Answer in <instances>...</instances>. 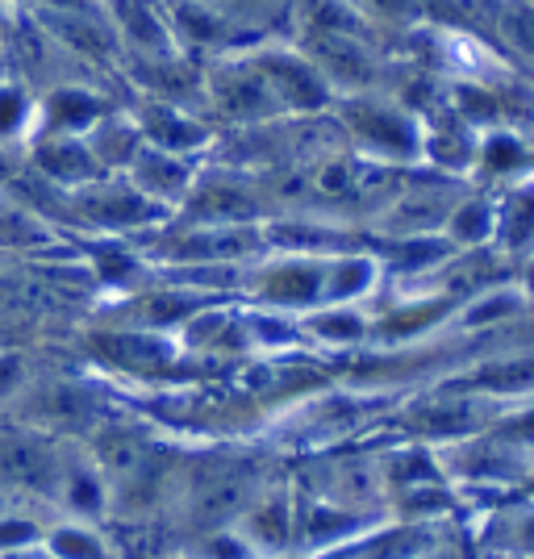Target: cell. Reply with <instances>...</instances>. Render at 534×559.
<instances>
[{
    "instance_id": "cell-1",
    "label": "cell",
    "mask_w": 534,
    "mask_h": 559,
    "mask_svg": "<svg viewBox=\"0 0 534 559\" xmlns=\"http://www.w3.org/2000/svg\"><path fill=\"white\" fill-rule=\"evenodd\" d=\"M330 114L355 155L389 167L422 164V117L393 93L339 96Z\"/></svg>"
},
{
    "instance_id": "cell-2",
    "label": "cell",
    "mask_w": 534,
    "mask_h": 559,
    "mask_svg": "<svg viewBox=\"0 0 534 559\" xmlns=\"http://www.w3.org/2000/svg\"><path fill=\"white\" fill-rule=\"evenodd\" d=\"M293 43L313 59L334 96L384 93V47L372 29H297Z\"/></svg>"
},
{
    "instance_id": "cell-3",
    "label": "cell",
    "mask_w": 534,
    "mask_h": 559,
    "mask_svg": "<svg viewBox=\"0 0 534 559\" xmlns=\"http://www.w3.org/2000/svg\"><path fill=\"white\" fill-rule=\"evenodd\" d=\"M247 55L284 117H325L334 109V100H339L334 88L325 84V75L313 68V59L293 38H263L256 47H247Z\"/></svg>"
},
{
    "instance_id": "cell-4",
    "label": "cell",
    "mask_w": 534,
    "mask_h": 559,
    "mask_svg": "<svg viewBox=\"0 0 534 559\" xmlns=\"http://www.w3.org/2000/svg\"><path fill=\"white\" fill-rule=\"evenodd\" d=\"M180 217L188 226H256L268 222V192L263 180L234 164L201 167L188 188Z\"/></svg>"
},
{
    "instance_id": "cell-5",
    "label": "cell",
    "mask_w": 534,
    "mask_h": 559,
    "mask_svg": "<svg viewBox=\"0 0 534 559\" xmlns=\"http://www.w3.org/2000/svg\"><path fill=\"white\" fill-rule=\"evenodd\" d=\"M205 117L210 121H226L234 130H251V126H268L280 121V109L259 68L251 63L247 50H234L205 63Z\"/></svg>"
},
{
    "instance_id": "cell-6",
    "label": "cell",
    "mask_w": 534,
    "mask_h": 559,
    "mask_svg": "<svg viewBox=\"0 0 534 559\" xmlns=\"http://www.w3.org/2000/svg\"><path fill=\"white\" fill-rule=\"evenodd\" d=\"M63 210L75 213V222H84L88 230L100 234H142L167 217V210L155 205L151 197H142L126 176H100L88 188L68 192Z\"/></svg>"
},
{
    "instance_id": "cell-7",
    "label": "cell",
    "mask_w": 534,
    "mask_h": 559,
    "mask_svg": "<svg viewBox=\"0 0 534 559\" xmlns=\"http://www.w3.org/2000/svg\"><path fill=\"white\" fill-rule=\"evenodd\" d=\"M325 263L330 255H297V251H276L263 267L251 272V297L268 305L272 313H309L325 305Z\"/></svg>"
},
{
    "instance_id": "cell-8",
    "label": "cell",
    "mask_w": 534,
    "mask_h": 559,
    "mask_svg": "<svg viewBox=\"0 0 534 559\" xmlns=\"http://www.w3.org/2000/svg\"><path fill=\"white\" fill-rule=\"evenodd\" d=\"M117 100L84 80H55L38 96V121L34 139H84L105 114H114Z\"/></svg>"
},
{
    "instance_id": "cell-9",
    "label": "cell",
    "mask_w": 534,
    "mask_h": 559,
    "mask_svg": "<svg viewBox=\"0 0 534 559\" xmlns=\"http://www.w3.org/2000/svg\"><path fill=\"white\" fill-rule=\"evenodd\" d=\"M480 134L451 100H439L435 109L422 114V164L439 167L442 176H467L476 171Z\"/></svg>"
},
{
    "instance_id": "cell-10",
    "label": "cell",
    "mask_w": 534,
    "mask_h": 559,
    "mask_svg": "<svg viewBox=\"0 0 534 559\" xmlns=\"http://www.w3.org/2000/svg\"><path fill=\"white\" fill-rule=\"evenodd\" d=\"M105 17L114 25L117 43H121V63L126 59H171L185 55L176 47V34L167 25L163 0H100Z\"/></svg>"
},
{
    "instance_id": "cell-11",
    "label": "cell",
    "mask_w": 534,
    "mask_h": 559,
    "mask_svg": "<svg viewBox=\"0 0 534 559\" xmlns=\"http://www.w3.org/2000/svg\"><path fill=\"white\" fill-rule=\"evenodd\" d=\"M130 114H134L142 139L151 142V146L176 151V155H192V159H201V151L213 146V121L201 109L139 96V105H130Z\"/></svg>"
},
{
    "instance_id": "cell-12",
    "label": "cell",
    "mask_w": 534,
    "mask_h": 559,
    "mask_svg": "<svg viewBox=\"0 0 534 559\" xmlns=\"http://www.w3.org/2000/svg\"><path fill=\"white\" fill-rule=\"evenodd\" d=\"M63 460H68V447L50 443L47 435H29V430L0 435V485L59 492Z\"/></svg>"
},
{
    "instance_id": "cell-13",
    "label": "cell",
    "mask_w": 534,
    "mask_h": 559,
    "mask_svg": "<svg viewBox=\"0 0 534 559\" xmlns=\"http://www.w3.org/2000/svg\"><path fill=\"white\" fill-rule=\"evenodd\" d=\"M201 171V159L192 155H176V151H163V146H151L142 142V151L134 155V164L126 167L121 176L139 188L142 197H151L163 210H180L188 197V188Z\"/></svg>"
},
{
    "instance_id": "cell-14",
    "label": "cell",
    "mask_w": 534,
    "mask_h": 559,
    "mask_svg": "<svg viewBox=\"0 0 534 559\" xmlns=\"http://www.w3.org/2000/svg\"><path fill=\"white\" fill-rule=\"evenodd\" d=\"M25 159H29L34 176H43L59 192H80V188H88L93 180L105 176L88 139H29Z\"/></svg>"
},
{
    "instance_id": "cell-15",
    "label": "cell",
    "mask_w": 534,
    "mask_h": 559,
    "mask_svg": "<svg viewBox=\"0 0 534 559\" xmlns=\"http://www.w3.org/2000/svg\"><path fill=\"white\" fill-rule=\"evenodd\" d=\"M192 501L213 518H234L251 506V472L234 460H213L205 472H197Z\"/></svg>"
},
{
    "instance_id": "cell-16",
    "label": "cell",
    "mask_w": 534,
    "mask_h": 559,
    "mask_svg": "<svg viewBox=\"0 0 534 559\" xmlns=\"http://www.w3.org/2000/svg\"><path fill=\"white\" fill-rule=\"evenodd\" d=\"M84 139H88V146H93L96 164H100L105 176H121L126 167L134 164V155L142 151V142H146L139 130V121H134V114H130L126 105H117L114 114L100 117Z\"/></svg>"
},
{
    "instance_id": "cell-17",
    "label": "cell",
    "mask_w": 534,
    "mask_h": 559,
    "mask_svg": "<svg viewBox=\"0 0 534 559\" xmlns=\"http://www.w3.org/2000/svg\"><path fill=\"white\" fill-rule=\"evenodd\" d=\"M493 242L510 255H531L534 251V176L513 180L497 197V234Z\"/></svg>"
},
{
    "instance_id": "cell-18",
    "label": "cell",
    "mask_w": 534,
    "mask_h": 559,
    "mask_svg": "<svg viewBox=\"0 0 534 559\" xmlns=\"http://www.w3.org/2000/svg\"><path fill=\"white\" fill-rule=\"evenodd\" d=\"M380 280V259L364 251H339L325 263V305L364 301Z\"/></svg>"
},
{
    "instance_id": "cell-19",
    "label": "cell",
    "mask_w": 534,
    "mask_h": 559,
    "mask_svg": "<svg viewBox=\"0 0 534 559\" xmlns=\"http://www.w3.org/2000/svg\"><path fill=\"white\" fill-rule=\"evenodd\" d=\"M59 234L38 210H29L13 192H0V251H43Z\"/></svg>"
},
{
    "instance_id": "cell-20",
    "label": "cell",
    "mask_w": 534,
    "mask_h": 559,
    "mask_svg": "<svg viewBox=\"0 0 534 559\" xmlns=\"http://www.w3.org/2000/svg\"><path fill=\"white\" fill-rule=\"evenodd\" d=\"M34 121H38V93L17 75H0V146L9 151L29 146Z\"/></svg>"
},
{
    "instance_id": "cell-21",
    "label": "cell",
    "mask_w": 534,
    "mask_h": 559,
    "mask_svg": "<svg viewBox=\"0 0 534 559\" xmlns=\"http://www.w3.org/2000/svg\"><path fill=\"white\" fill-rule=\"evenodd\" d=\"M493 43L534 68V0H493Z\"/></svg>"
},
{
    "instance_id": "cell-22",
    "label": "cell",
    "mask_w": 534,
    "mask_h": 559,
    "mask_svg": "<svg viewBox=\"0 0 534 559\" xmlns=\"http://www.w3.org/2000/svg\"><path fill=\"white\" fill-rule=\"evenodd\" d=\"M442 234L455 242V247H480V242H493L497 234V197H460L455 210L447 217Z\"/></svg>"
},
{
    "instance_id": "cell-23",
    "label": "cell",
    "mask_w": 534,
    "mask_h": 559,
    "mask_svg": "<svg viewBox=\"0 0 534 559\" xmlns=\"http://www.w3.org/2000/svg\"><path fill=\"white\" fill-rule=\"evenodd\" d=\"M368 318L355 309V305H322V309H309L301 322V334H313L322 343L334 347H351L359 338H368Z\"/></svg>"
},
{
    "instance_id": "cell-24",
    "label": "cell",
    "mask_w": 534,
    "mask_h": 559,
    "mask_svg": "<svg viewBox=\"0 0 534 559\" xmlns=\"http://www.w3.org/2000/svg\"><path fill=\"white\" fill-rule=\"evenodd\" d=\"M531 159V146L522 139V130H485L480 134V155H476V171L510 180Z\"/></svg>"
},
{
    "instance_id": "cell-25",
    "label": "cell",
    "mask_w": 534,
    "mask_h": 559,
    "mask_svg": "<svg viewBox=\"0 0 534 559\" xmlns=\"http://www.w3.org/2000/svg\"><path fill=\"white\" fill-rule=\"evenodd\" d=\"M50 559H109L105 543L84 526H63L50 535Z\"/></svg>"
},
{
    "instance_id": "cell-26",
    "label": "cell",
    "mask_w": 534,
    "mask_h": 559,
    "mask_svg": "<svg viewBox=\"0 0 534 559\" xmlns=\"http://www.w3.org/2000/svg\"><path fill=\"white\" fill-rule=\"evenodd\" d=\"M9 22H13V4L0 0V47H4V34H9Z\"/></svg>"
},
{
    "instance_id": "cell-27",
    "label": "cell",
    "mask_w": 534,
    "mask_h": 559,
    "mask_svg": "<svg viewBox=\"0 0 534 559\" xmlns=\"http://www.w3.org/2000/svg\"><path fill=\"white\" fill-rule=\"evenodd\" d=\"M531 288H534V263H531Z\"/></svg>"
},
{
    "instance_id": "cell-28",
    "label": "cell",
    "mask_w": 534,
    "mask_h": 559,
    "mask_svg": "<svg viewBox=\"0 0 534 559\" xmlns=\"http://www.w3.org/2000/svg\"><path fill=\"white\" fill-rule=\"evenodd\" d=\"M217 4H226V0H217Z\"/></svg>"
}]
</instances>
